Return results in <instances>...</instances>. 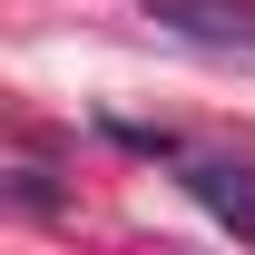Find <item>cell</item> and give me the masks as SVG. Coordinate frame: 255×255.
Instances as JSON below:
<instances>
[{
  "label": "cell",
  "mask_w": 255,
  "mask_h": 255,
  "mask_svg": "<svg viewBox=\"0 0 255 255\" xmlns=\"http://www.w3.org/2000/svg\"><path fill=\"white\" fill-rule=\"evenodd\" d=\"M187 187L206 196V206H216V216L236 226V236H255V187H246V167H196Z\"/></svg>",
  "instance_id": "obj_1"
}]
</instances>
